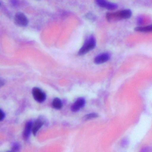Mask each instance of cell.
I'll return each mask as SVG.
<instances>
[{
  "mask_svg": "<svg viewBox=\"0 0 152 152\" xmlns=\"http://www.w3.org/2000/svg\"><path fill=\"white\" fill-rule=\"evenodd\" d=\"M135 30L140 32H151L152 31V24L144 27H137L135 28Z\"/></svg>",
  "mask_w": 152,
  "mask_h": 152,
  "instance_id": "obj_10",
  "label": "cell"
},
{
  "mask_svg": "<svg viewBox=\"0 0 152 152\" xmlns=\"http://www.w3.org/2000/svg\"><path fill=\"white\" fill-rule=\"evenodd\" d=\"M96 46V39L93 36H90L85 42L83 46L78 51L79 55H83L94 48Z\"/></svg>",
  "mask_w": 152,
  "mask_h": 152,
  "instance_id": "obj_2",
  "label": "cell"
},
{
  "mask_svg": "<svg viewBox=\"0 0 152 152\" xmlns=\"http://www.w3.org/2000/svg\"><path fill=\"white\" fill-rule=\"evenodd\" d=\"M14 22L20 26H26L28 24V20L22 12H17L14 17Z\"/></svg>",
  "mask_w": 152,
  "mask_h": 152,
  "instance_id": "obj_3",
  "label": "cell"
},
{
  "mask_svg": "<svg viewBox=\"0 0 152 152\" xmlns=\"http://www.w3.org/2000/svg\"><path fill=\"white\" fill-rule=\"evenodd\" d=\"M1 121H2L5 117V114L4 113L2 112V110H1Z\"/></svg>",
  "mask_w": 152,
  "mask_h": 152,
  "instance_id": "obj_14",
  "label": "cell"
},
{
  "mask_svg": "<svg viewBox=\"0 0 152 152\" xmlns=\"http://www.w3.org/2000/svg\"><path fill=\"white\" fill-rule=\"evenodd\" d=\"M32 126H33V124L31 122H28L26 124L25 128H24L23 133V137L24 140H26L28 138V137H29L30 132L31 130L32 129Z\"/></svg>",
  "mask_w": 152,
  "mask_h": 152,
  "instance_id": "obj_8",
  "label": "cell"
},
{
  "mask_svg": "<svg viewBox=\"0 0 152 152\" xmlns=\"http://www.w3.org/2000/svg\"><path fill=\"white\" fill-rule=\"evenodd\" d=\"M98 116H97V114L96 113H89V114H87V115H86L84 117V119H86V120H88V119H93V118H97Z\"/></svg>",
  "mask_w": 152,
  "mask_h": 152,
  "instance_id": "obj_12",
  "label": "cell"
},
{
  "mask_svg": "<svg viewBox=\"0 0 152 152\" xmlns=\"http://www.w3.org/2000/svg\"><path fill=\"white\" fill-rule=\"evenodd\" d=\"M19 148H20L19 145L18 144H15L13 145L12 150L10 151H8V152H18V150H19Z\"/></svg>",
  "mask_w": 152,
  "mask_h": 152,
  "instance_id": "obj_13",
  "label": "cell"
},
{
  "mask_svg": "<svg viewBox=\"0 0 152 152\" xmlns=\"http://www.w3.org/2000/svg\"><path fill=\"white\" fill-rule=\"evenodd\" d=\"M96 2L99 6L110 10H115L118 7L116 4L109 2L106 0H96Z\"/></svg>",
  "mask_w": 152,
  "mask_h": 152,
  "instance_id": "obj_5",
  "label": "cell"
},
{
  "mask_svg": "<svg viewBox=\"0 0 152 152\" xmlns=\"http://www.w3.org/2000/svg\"><path fill=\"white\" fill-rule=\"evenodd\" d=\"M52 106L54 108L56 109H59L62 107V103L61 100L59 98H55L53 100Z\"/></svg>",
  "mask_w": 152,
  "mask_h": 152,
  "instance_id": "obj_11",
  "label": "cell"
},
{
  "mask_svg": "<svg viewBox=\"0 0 152 152\" xmlns=\"http://www.w3.org/2000/svg\"><path fill=\"white\" fill-rule=\"evenodd\" d=\"M43 122H42V120L40 119H37V121H35V122L33 124L32 126V131L33 134L35 135L37 133V132L39 131V129L40 128V127L42 126Z\"/></svg>",
  "mask_w": 152,
  "mask_h": 152,
  "instance_id": "obj_9",
  "label": "cell"
},
{
  "mask_svg": "<svg viewBox=\"0 0 152 152\" xmlns=\"http://www.w3.org/2000/svg\"><path fill=\"white\" fill-rule=\"evenodd\" d=\"M132 12L129 10H124L119 11H116L113 13H107L106 18L110 21L112 20L117 19H127L131 17Z\"/></svg>",
  "mask_w": 152,
  "mask_h": 152,
  "instance_id": "obj_1",
  "label": "cell"
},
{
  "mask_svg": "<svg viewBox=\"0 0 152 152\" xmlns=\"http://www.w3.org/2000/svg\"><path fill=\"white\" fill-rule=\"evenodd\" d=\"M85 104V100L83 98H78L72 104L71 110L74 112L79 110L81 107L84 106Z\"/></svg>",
  "mask_w": 152,
  "mask_h": 152,
  "instance_id": "obj_7",
  "label": "cell"
},
{
  "mask_svg": "<svg viewBox=\"0 0 152 152\" xmlns=\"http://www.w3.org/2000/svg\"><path fill=\"white\" fill-rule=\"evenodd\" d=\"M32 94L34 99L38 102H42L46 99L45 93L40 88L34 87L32 90Z\"/></svg>",
  "mask_w": 152,
  "mask_h": 152,
  "instance_id": "obj_4",
  "label": "cell"
},
{
  "mask_svg": "<svg viewBox=\"0 0 152 152\" xmlns=\"http://www.w3.org/2000/svg\"><path fill=\"white\" fill-rule=\"evenodd\" d=\"M109 59H110V55L107 53H104L97 56L95 58L94 61V63L97 64H103L104 62H106Z\"/></svg>",
  "mask_w": 152,
  "mask_h": 152,
  "instance_id": "obj_6",
  "label": "cell"
}]
</instances>
